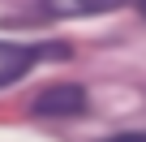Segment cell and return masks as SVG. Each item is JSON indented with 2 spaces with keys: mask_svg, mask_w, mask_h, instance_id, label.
<instances>
[{
  "mask_svg": "<svg viewBox=\"0 0 146 142\" xmlns=\"http://www.w3.org/2000/svg\"><path fill=\"white\" fill-rule=\"evenodd\" d=\"M86 112V91L78 82H60V86H47L39 99H35V116H78Z\"/></svg>",
  "mask_w": 146,
  "mask_h": 142,
  "instance_id": "1",
  "label": "cell"
},
{
  "mask_svg": "<svg viewBox=\"0 0 146 142\" xmlns=\"http://www.w3.org/2000/svg\"><path fill=\"white\" fill-rule=\"evenodd\" d=\"M35 65V52L30 47H17V43H0V86L17 82L26 69Z\"/></svg>",
  "mask_w": 146,
  "mask_h": 142,
  "instance_id": "2",
  "label": "cell"
},
{
  "mask_svg": "<svg viewBox=\"0 0 146 142\" xmlns=\"http://www.w3.org/2000/svg\"><path fill=\"white\" fill-rule=\"evenodd\" d=\"M125 0H47V9L56 17H86V13H108V9H120Z\"/></svg>",
  "mask_w": 146,
  "mask_h": 142,
  "instance_id": "3",
  "label": "cell"
},
{
  "mask_svg": "<svg viewBox=\"0 0 146 142\" xmlns=\"http://www.w3.org/2000/svg\"><path fill=\"white\" fill-rule=\"evenodd\" d=\"M103 142H146V133H116V138H103Z\"/></svg>",
  "mask_w": 146,
  "mask_h": 142,
  "instance_id": "4",
  "label": "cell"
},
{
  "mask_svg": "<svg viewBox=\"0 0 146 142\" xmlns=\"http://www.w3.org/2000/svg\"><path fill=\"white\" fill-rule=\"evenodd\" d=\"M137 9H142V17H146V0H137Z\"/></svg>",
  "mask_w": 146,
  "mask_h": 142,
  "instance_id": "5",
  "label": "cell"
}]
</instances>
